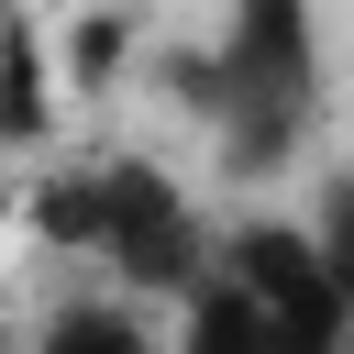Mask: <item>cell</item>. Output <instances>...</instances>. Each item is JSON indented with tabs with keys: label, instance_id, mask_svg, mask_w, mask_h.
Returning <instances> with one entry per match:
<instances>
[{
	"label": "cell",
	"instance_id": "obj_1",
	"mask_svg": "<svg viewBox=\"0 0 354 354\" xmlns=\"http://www.w3.org/2000/svg\"><path fill=\"white\" fill-rule=\"evenodd\" d=\"M22 232H33L44 254L100 266V277H111L122 299H144V310H177V299L210 288V266H221L210 210H199L188 177H166L155 155H88V166H66V177H33Z\"/></svg>",
	"mask_w": 354,
	"mask_h": 354
},
{
	"label": "cell",
	"instance_id": "obj_2",
	"mask_svg": "<svg viewBox=\"0 0 354 354\" xmlns=\"http://www.w3.org/2000/svg\"><path fill=\"white\" fill-rule=\"evenodd\" d=\"M188 111L210 122L221 177L266 188L321 133V11L310 0H232L188 66Z\"/></svg>",
	"mask_w": 354,
	"mask_h": 354
},
{
	"label": "cell",
	"instance_id": "obj_3",
	"mask_svg": "<svg viewBox=\"0 0 354 354\" xmlns=\"http://www.w3.org/2000/svg\"><path fill=\"white\" fill-rule=\"evenodd\" d=\"M221 266L254 288V310L277 321V343H288V354H354V310H343V288H332V266H321L310 221L254 210V221H232V232H221Z\"/></svg>",
	"mask_w": 354,
	"mask_h": 354
},
{
	"label": "cell",
	"instance_id": "obj_4",
	"mask_svg": "<svg viewBox=\"0 0 354 354\" xmlns=\"http://www.w3.org/2000/svg\"><path fill=\"white\" fill-rule=\"evenodd\" d=\"M22 354H166V332L144 321V299H122V288H77V299H55V310L22 332Z\"/></svg>",
	"mask_w": 354,
	"mask_h": 354
},
{
	"label": "cell",
	"instance_id": "obj_5",
	"mask_svg": "<svg viewBox=\"0 0 354 354\" xmlns=\"http://www.w3.org/2000/svg\"><path fill=\"white\" fill-rule=\"evenodd\" d=\"M166 354H288V343H277V321L254 310V288H243L232 266H210V288H188V299H177Z\"/></svg>",
	"mask_w": 354,
	"mask_h": 354
},
{
	"label": "cell",
	"instance_id": "obj_6",
	"mask_svg": "<svg viewBox=\"0 0 354 354\" xmlns=\"http://www.w3.org/2000/svg\"><path fill=\"white\" fill-rule=\"evenodd\" d=\"M55 88H66L55 44H44L33 22H11V44H0V155H33V144L55 133Z\"/></svg>",
	"mask_w": 354,
	"mask_h": 354
},
{
	"label": "cell",
	"instance_id": "obj_7",
	"mask_svg": "<svg viewBox=\"0 0 354 354\" xmlns=\"http://www.w3.org/2000/svg\"><path fill=\"white\" fill-rule=\"evenodd\" d=\"M310 243H321V266H332V288H343V310H354V166L321 177V199H310Z\"/></svg>",
	"mask_w": 354,
	"mask_h": 354
},
{
	"label": "cell",
	"instance_id": "obj_8",
	"mask_svg": "<svg viewBox=\"0 0 354 354\" xmlns=\"http://www.w3.org/2000/svg\"><path fill=\"white\" fill-rule=\"evenodd\" d=\"M122 44H133V22H122V11H88V22L66 33V55H55V66H66V88H111Z\"/></svg>",
	"mask_w": 354,
	"mask_h": 354
},
{
	"label": "cell",
	"instance_id": "obj_9",
	"mask_svg": "<svg viewBox=\"0 0 354 354\" xmlns=\"http://www.w3.org/2000/svg\"><path fill=\"white\" fill-rule=\"evenodd\" d=\"M0 354H22V332H11V310H0Z\"/></svg>",
	"mask_w": 354,
	"mask_h": 354
},
{
	"label": "cell",
	"instance_id": "obj_10",
	"mask_svg": "<svg viewBox=\"0 0 354 354\" xmlns=\"http://www.w3.org/2000/svg\"><path fill=\"white\" fill-rule=\"evenodd\" d=\"M11 22H22V11H11V0H0V44H11Z\"/></svg>",
	"mask_w": 354,
	"mask_h": 354
}]
</instances>
